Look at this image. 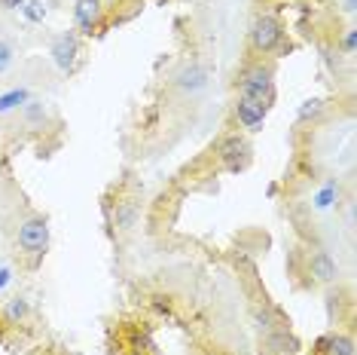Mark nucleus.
<instances>
[{"instance_id": "412c9836", "label": "nucleus", "mask_w": 357, "mask_h": 355, "mask_svg": "<svg viewBox=\"0 0 357 355\" xmlns=\"http://www.w3.org/2000/svg\"><path fill=\"white\" fill-rule=\"evenodd\" d=\"M354 43H357V31H354V28H348V31H345V37H342V50H345V55H354Z\"/></svg>"}, {"instance_id": "f03ea898", "label": "nucleus", "mask_w": 357, "mask_h": 355, "mask_svg": "<svg viewBox=\"0 0 357 355\" xmlns=\"http://www.w3.org/2000/svg\"><path fill=\"white\" fill-rule=\"evenodd\" d=\"M290 273H294V279L305 276L299 288H339V279H342L339 261L318 242H305V245L294 248Z\"/></svg>"}, {"instance_id": "4be33fe9", "label": "nucleus", "mask_w": 357, "mask_h": 355, "mask_svg": "<svg viewBox=\"0 0 357 355\" xmlns=\"http://www.w3.org/2000/svg\"><path fill=\"white\" fill-rule=\"evenodd\" d=\"M0 6H3V10H22L25 0H0Z\"/></svg>"}, {"instance_id": "4468645a", "label": "nucleus", "mask_w": 357, "mask_h": 355, "mask_svg": "<svg viewBox=\"0 0 357 355\" xmlns=\"http://www.w3.org/2000/svg\"><path fill=\"white\" fill-rule=\"evenodd\" d=\"M101 13H104L101 0H74V22L83 34H92L101 25Z\"/></svg>"}, {"instance_id": "20e7f679", "label": "nucleus", "mask_w": 357, "mask_h": 355, "mask_svg": "<svg viewBox=\"0 0 357 355\" xmlns=\"http://www.w3.org/2000/svg\"><path fill=\"white\" fill-rule=\"evenodd\" d=\"M15 252L25 261L28 270H37L50 252V217L46 215H28L15 227Z\"/></svg>"}, {"instance_id": "9b49d317", "label": "nucleus", "mask_w": 357, "mask_h": 355, "mask_svg": "<svg viewBox=\"0 0 357 355\" xmlns=\"http://www.w3.org/2000/svg\"><path fill=\"white\" fill-rule=\"evenodd\" d=\"M266 117H269V110L259 108V104H254V101H248V99L232 101V119H235V126H238V132H245V135L263 132Z\"/></svg>"}, {"instance_id": "1a4fd4ad", "label": "nucleus", "mask_w": 357, "mask_h": 355, "mask_svg": "<svg viewBox=\"0 0 357 355\" xmlns=\"http://www.w3.org/2000/svg\"><path fill=\"white\" fill-rule=\"evenodd\" d=\"M303 340L294 334L290 325H278L266 334H259V355H299Z\"/></svg>"}, {"instance_id": "6e6552de", "label": "nucleus", "mask_w": 357, "mask_h": 355, "mask_svg": "<svg viewBox=\"0 0 357 355\" xmlns=\"http://www.w3.org/2000/svg\"><path fill=\"white\" fill-rule=\"evenodd\" d=\"M214 159L223 172H232V175L245 172V168L250 166V159H254L250 138L245 132H238V129H235V132H226L223 138L214 144Z\"/></svg>"}, {"instance_id": "7ed1b4c3", "label": "nucleus", "mask_w": 357, "mask_h": 355, "mask_svg": "<svg viewBox=\"0 0 357 355\" xmlns=\"http://www.w3.org/2000/svg\"><path fill=\"white\" fill-rule=\"evenodd\" d=\"M232 89H235V99H248L259 104V108L272 110L275 99H278V89H275V64L259 59H248L235 71V80H232Z\"/></svg>"}, {"instance_id": "0eeeda50", "label": "nucleus", "mask_w": 357, "mask_h": 355, "mask_svg": "<svg viewBox=\"0 0 357 355\" xmlns=\"http://www.w3.org/2000/svg\"><path fill=\"white\" fill-rule=\"evenodd\" d=\"M284 25H281V19L278 15H272V13H257L254 15V22H250V28H248V50L254 52V55H275V52H281L284 50Z\"/></svg>"}, {"instance_id": "6ab92c4d", "label": "nucleus", "mask_w": 357, "mask_h": 355, "mask_svg": "<svg viewBox=\"0 0 357 355\" xmlns=\"http://www.w3.org/2000/svg\"><path fill=\"white\" fill-rule=\"evenodd\" d=\"M13 61H15V50H13V43H6V40L0 37V77H3L6 71L13 68Z\"/></svg>"}, {"instance_id": "423d86ee", "label": "nucleus", "mask_w": 357, "mask_h": 355, "mask_svg": "<svg viewBox=\"0 0 357 355\" xmlns=\"http://www.w3.org/2000/svg\"><path fill=\"white\" fill-rule=\"evenodd\" d=\"M211 86V68L202 59H183L168 74V92L177 99H196Z\"/></svg>"}, {"instance_id": "ddd939ff", "label": "nucleus", "mask_w": 357, "mask_h": 355, "mask_svg": "<svg viewBox=\"0 0 357 355\" xmlns=\"http://www.w3.org/2000/svg\"><path fill=\"white\" fill-rule=\"evenodd\" d=\"M31 316H34V306H31V300L22 294H15L10 300L0 303V328H6V331L25 328L31 321Z\"/></svg>"}, {"instance_id": "aec40b11", "label": "nucleus", "mask_w": 357, "mask_h": 355, "mask_svg": "<svg viewBox=\"0 0 357 355\" xmlns=\"http://www.w3.org/2000/svg\"><path fill=\"white\" fill-rule=\"evenodd\" d=\"M22 13H25L31 22H40V19H43V6H40L37 0H25V6H22Z\"/></svg>"}, {"instance_id": "a211bd4d", "label": "nucleus", "mask_w": 357, "mask_h": 355, "mask_svg": "<svg viewBox=\"0 0 357 355\" xmlns=\"http://www.w3.org/2000/svg\"><path fill=\"white\" fill-rule=\"evenodd\" d=\"M28 101V89H10V92L0 95V114H10V110L22 108Z\"/></svg>"}, {"instance_id": "2eb2a0df", "label": "nucleus", "mask_w": 357, "mask_h": 355, "mask_svg": "<svg viewBox=\"0 0 357 355\" xmlns=\"http://www.w3.org/2000/svg\"><path fill=\"white\" fill-rule=\"evenodd\" d=\"M324 117H327V101L324 99H308L299 104V110H296V126H318L324 123Z\"/></svg>"}, {"instance_id": "39448f33", "label": "nucleus", "mask_w": 357, "mask_h": 355, "mask_svg": "<svg viewBox=\"0 0 357 355\" xmlns=\"http://www.w3.org/2000/svg\"><path fill=\"white\" fill-rule=\"evenodd\" d=\"M107 349L110 355H162L156 340H153L150 321H141V319L116 321L110 328Z\"/></svg>"}, {"instance_id": "9d476101", "label": "nucleus", "mask_w": 357, "mask_h": 355, "mask_svg": "<svg viewBox=\"0 0 357 355\" xmlns=\"http://www.w3.org/2000/svg\"><path fill=\"white\" fill-rule=\"evenodd\" d=\"M50 55H52L55 68H59L61 74H74V71H77V61H79V55H83V46H79L77 31H61V34L52 40Z\"/></svg>"}, {"instance_id": "f3484780", "label": "nucleus", "mask_w": 357, "mask_h": 355, "mask_svg": "<svg viewBox=\"0 0 357 355\" xmlns=\"http://www.w3.org/2000/svg\"><path fill=\"white\" fill-rule=\"evenodd\" d=\"M333 203H339V184L336 181L324 184V187L318 190V196H314V208H318V212H327V208H333Z\"/></svg>"}, {"instance_id": "f257e3e1", "label": "nucleus", "mask_w": 357, "mask_h": 355, "mask_svg": "<svg viewBox=\"0 0 357 355\" xmlns=\"http://www.w3.org/2000/svg\"><path fill=\"white\" fill-rule=\"evenodd\" d=\"M144 193L137 187H128V184H119L113 190V196L104 203V217H107V227L110 236L116 245H123L132 236H137L144 221Z\"/></svg>"}, {"instance_id": "dca6fc26", "label": "nucleus", "mask_w": 357, "mask_h": 355, "mask_svg": "<svg viewBox=\"0 0 357 355\" xmlns=\"http://www.w3.org/2000/svg\"><path fill=\"white\" fill-rule=\"evenodd\" d=\"M22 119H25V126H31V129H46V123H50V104L28 99L22 104Z\"/></svg>"}, {"instance_id": "5701e85b", "label": "nucleus", "mask_w": 357, "mask_h": 355, "mask_svg": "<svg viewBox=\"0 0 357 355\" xmlns=\"http://www.w3.org/2000/svg\"><path fill=\"white\" fill-rule=\"evenodd\" d=\"M299 355H305V352H299Z\"/></svg>"}, {"instance_id": "f8f14e48", "label": "nucleus", "mask_w": 357, "mask_h": 355, "mask_svg": "<svg viewBox=\"0 0 357 355\" xmlns=\"http://www.w3.org/2000/svg\"><path fill=\"white\" fill-rule=\"evenodd\" d=\"M312 355H357L354 334L345 328H333L327 334H321L312 346Z\"/></svg>"}]
</instances>
